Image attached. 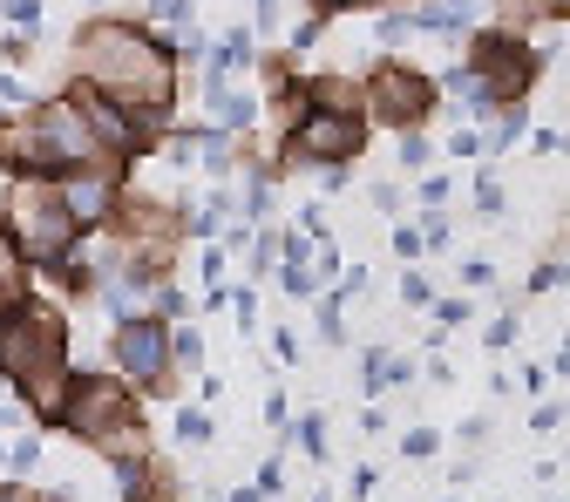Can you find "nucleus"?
I'll return each instance as SVG.
<instances>
[{
  "label": "nucleus",
  "instance_id": "nucleus-1",
  "mask_svg": "<svg viewBox=\"0 0 570 502\" xmlns=\"http://www.w3.org/2000/svg\"><path fill=\"white\" fill-rule=\"evenodd\" d=\"M68 76L76 89H96L109 96L116 109H129L142 129H170V109H177V55L164 48V35L150 21H89L68 48Z\"/></svg>",
  "mask_w": 570,
  "mask_h": 502
},
{
  "label": "nucleus",
  "instance_id": "nucleus-2",
  "mask_svg": "<svg viewBox=\"0 0 570 502\" xmlns=\"http://www.w3.org/2000/svg\"><path fill=\"white\" fill-rule=\"evenodd\" d=\"M68 319L48 306V299H14V306H0V387H14L41 427H55V407L68 394Z\"/></svg>",
  "mask_w": 570,
  "mask_h": 502
},
{
  "label": "nucleus",
  "instance_id": "nucleus-3",
  "mask_svg": "<svg viewBox=\"0 0 570 502\" xmlns=\"http://www.w3.org/2000/svg\"><path fill=\"white\" fill-rule=\"evenodd\" d=\"M55 427H68L82 449L116 462H142L150 455V421H142V394L122 387L116 374H68V394L55 407Z\"/></svg>",
  "mask_w": 570,
  "mask_h": 502
},
{
  "label": "nucleus",
  "instance_id": "nucleus-4",
  "mask_svg": "<svg viewBox=\"0 0 570 502\" xmlns=\"http://www.w3.org/2000/svg\"><path fill=\"white\" fill-rule=\"evenodd\" d=\"M0 232L14 238L28 272H55L68 258V245L82 238L76 225H68V210H61L48 177H8V190H0Z\"/></svg>",
  "mask_w": 570,
  "mask_h": 502
},
{
  "label": "nucleus",
  "instance_id": "nucleus-5",
  "mask_svg": "<svg viewBox=\"0 0 570 502\" xmlns=\"http://www.w3.org/2000/svg\"><path fill=\"white\" fill-rule=\"evenodd\" d=\"M367 150V116L361 109H320L306 102L278 136V157H272V177H293V170H333V164H361Z\"/></svg>",
  "mask_w": 570,
  "mask_h": 502
},
{
  "label": "nucleus",
  "instance_id": "nucleus-6",
  "mask_svg": "<svg viewBox=\"0 0 570 502\" xmlns=\"http://www.w3.org/2000/svg\"><path fill=\"white\" fill-rule=\"evenodd\" d=\"M435 76H421V68H407V61H394V55H381L374 61V76L361 82V116H367V129L381 122V129H428V116H435Z\"/></svg>",
  "mask_w": 570,
  "mask_h": 502
},
{
  "label": "nucleus",
  "instance_id": "nucleus-7",
  "mask_svg": "<svg viewBox=\"0 0 570 502\" xmlns=\"http://www.w3.org/2000/svg\"><path fill=\"white\" fill-rule=\"evenodd\" d=\"M109 374L136 394H177L170 367V326L164 319H122L109 326Z\"/></svg>",
  "mask_w": 570,
  "mask_h": 502
},
{
  "label": "nucleus",
  "instance_id": "nucleus-8",
  "mask_svg": "<svg viewBox=\"0 0 570 502\" xmlns=\"http://www.w3.org/2000/svg\"><path fill=\"white\" fill-rule=\"evenodd\" d=\"M48 184H55V197L68 210V225H76V232H102L122 210V197H129V164H82V170H61Z\"/></svg>",
  "mask_w": 570,
  "mask_h": 502
},
{
  "label": "nucleus",
  "instance_id": "nucleus-9",
  "mask_svg": "<svg viewBox=\"0 0 570 502\" xmlns=\"http://www.w3.org/2000/svg\"><path fill=\"white\" fill-rule=\"evenodd\" d=\"M258 89H245V82H204V122L210 129H225V136H245L252 122H258Z\"/></svg>",
  "mask_w": 570,
  "mask_h": 502
},
{
  "label": "nucleus",
  "instance_id": "nucleus-10",
  "mask_svg": "<svg viewBox=\"0 0 570 502\" xmlns=\"http://www.w3.org/2000/svg\"><path fill=\"white\" fill-rule=\"evenodd\" d=\"M469 210H475L482 225H503V218H510V184L495 177V164H482V170L469 177Z\"/></svg>",
  "mask_w": 570,
  "mask_h": 502
},
{
  "label": "nucleus",
  "instance_id": "nucleus-11",
  "mask_svg": "<svg viewBox=\"0 0 570 502\" xmlns=\"http://www.w3.org/2000/svg\"><path fill=\"white\" fill-rule=\"evenodd\" d=\"M285 442H293L299 455H313V462H326V449H333L326 407H293V427H285Z\"/></svg>",
  "mask_w": 570,
  "mask_h": 502
},
{
  "label": "nucleus",
  "instance_id": "nucleus-12",
  "mask_svg": "<svg viewBox=\"0 0 570 502\" xmlns=\"http://www.w3.org/2000/svg\"><path fill=\"white\" fill-rule=\"evenodd\" d=\"M170 435H177L184 449H210V442H218V414H210L204 401H177V414H170Z\"/></svg>",
  "mask_w": 570,
  "mask_h": 502
},
{
  "label": "nucleus",
  "instance_id": "nucleus-13",
  "mask_svg": "<svg viewBox=\"0 0 570 502\" xmlns=\"http://www.w3.org/2000/svg\"><path fill=\"white\" fill-rule=\"evenodd\" d=\"M170 367H177V381L210 367V361H204V326H197V319H170Z\"/></svg>",
  "mask_w": 570,
  "mask_h": 502
},
{
  "label": "nucleus",
  "instance_id": "nucleus-14",
  "mask_svg": "<svg viewBox=\"0 0 570 502\" xmlns=\"http://www.w3.org/2000/svg\"><path fill=\"white\" fill-rule=\"evenodd\" d=\"M28 285H35L28 258L14 252V238H8V232H0V306H14V299H28Z\"/></svg>",
  "mask_w": 570,
  "mask_h": 502
},
{
  "label": "nucleus",
  "instance_id": "nucleus-15",
  "mask_svg": "<svg viewBox=\"0 0 570 502\" xmlns=\"http://www.w3.org/2000/svg\"><path fill=\"white\" fill-rule=\"evenodd\" d=\"M306 306H313V326H320V339H326V346H346V299L333 293V285H320V293H313Z\"/></svg>",
  "mask_w": 570,
  "mask_h": 502
},
{
  "label": "nucleus",
  "instance_id": "nucleus-16",
  "mask_svg": "<svg viewBox=\"0 0 570 502\" xmlns=\"http://www.w3.org/2000/svg\"><path fill=\"white\" fill-rule=\"evenodd\" d=\"M407 197H414V210H449V204H455V170H442V164L421 170Z\"/></svg>",
  "mask_w": 570,
  "mask_h": 502
},
{
  "label": "nucleus",
  "instance_id": "nucleus-17",
  "mask_svg": "<svg viewBox=\"0 0 570 502\" xmlns=\"http://www.w3.org/2000/svg\"><path fill=\"white\" fill-rule=\"evenodd\" d=\"M550 293H563V238H557L550 258H537L530 278H523V299H550Z\"/></svg>",
  "mask_w": 570,
  "mask_h": 502
},
{
  "label": "nucleus",
  "instance_id": "nucleus-18",
  "mask_svg": "<svg viewBox=\"0 0 570 502\" xmlns=\"http://www.w3.org/2000/svg\"><path fill=\"white\" fill-rule=\"evenodd\" d=\"M414 225H421V252L428 258H442L455 245V218H449V210H414Z\"/></svg>",
  "mask_w": 570,
  "mask_h": 502
},
{
  "label": "nucleus",
  "instance_id": "nucleus-19",
  "mask_svg": "<svg viewBox=\"0 0 570 502\" xmlns=\"http://www.w3.org/2000/svg\"><path fill=\"white\" fill-rule=\"evenodd\" d=\"M394 157H401V170H435V136L428 129H401V142H394Z\"/></svg>",
  "mask_w": 570,
  "mask_h": 502
},
{
  "label": "nucleus",
  "instance_id": "nucleus-20",
  "mask_svg": "<svg viewBox=\"0 0 570 502\" xmlns=\"http://www.w3.org/2000/svg\"><path fill=\"white\" fill-rule=\"evenodd\" d=\"M225 313L238 319L245 339H258V278H238V285H232V306H225Z\"/></svg>",
  "mask_w": 570,
  "mask_h": 502
},
{
  "label": "nucleus",
  "instance_id": "nucleus-21",
  "mask_svg": "<svg viewBox=\"0 0 570 502\" xmlns=\"http://www.w3.org/2000/svg\"><path fill=\"white\" fill-rule=\"evenodd\" d=\"M41 455H48L41 435H14V442H8V482H28V475L41 469Z\"/></svg>",
  "mask_w": 570,
  "mask_h": 502
},
{
  "label": "nucleus",
  "instance_id": "nucleus-22",
  "mask_svg": "<svg viewBox=\"0 0 570 502\" xmlns=\"http://www.w3.org/2000/svg\"><path fill=\"white\" fill-rule=\"evenodd\" d=\"M428 313H435V333H455V326L475 319V299H469V293H449V299H435Z\"/></svg>",
  "mask_w": 570,
  "mask_h": 502
},
{
  "label": "nucleus",
  "instance_id": "nucleus-23",
  "mask_svg": "<svg viewBox=\"0 0 570 502\" xmlns=\"http://www.w3.org/2000/svg\"><path fill=\"white\" fill-rule=\"evenodd\" d=\"M517 333H523V306H503V313L489 319V333H482V339H489V353H510V346H517Z\"/></svg>",
  "mask_w": 570,
  "mask_h": 502
},
{
  "label": "nucleus",
  "instance_id": "nucleus-24",
  "mask_svg": "<svg viewBox=\"0 0 570 502\" xmlns=\"http://www.w3.org/2000/svg\"><path fill=\"white\" fill-rule=\"evenodd\" d=\"M401 306H407V313H428V306H435V285H428V272H421V265H407V272H401Z\"/></svg>",
  "mask_w": 570,
  "mask_h": 502
},
{
  "label": "nucleus",
  "instance_id": "nucleus-25",
  "mask_svg": "<svg viewBox=\"0 0 570 502\" xmlns=\"http://www.w3.org/2000/svg\"><path fill=\"white\" fill-rule=\"evenodd\" d=\"M374 41H381V48H401V41H407V0H394V8L374 14Z\"/></svg>",
  "mask_w": 570,
  "mask_h": 502
},
{
  "label": "nucleus",
  "instance_id": "nucleus-26",
  "mask_svg": "<svg viewBox=\"0 0 570 502\" xmlns=\"http://www.w3.org/2000/svg\"><path fill=\"white\" fill-rule=\"evenodd\" d=\"M272 278H278L285 299H313V293H320V278H313L306 265H272Z\"/></svg>",
  "mask_w": 570,
  "mask_h": 502
},
{
  "label": "nucleus",
  "instance_id": "nucleus-27",
  "mask_svg": "<svg viewBox=\"0 0 570 502\" xmlns=\"http://www.w3.org/2000/svg\"><path fill=\"white\" fill-rule=\"evenodd\" d=\"M563 414H570V407H563V394L537 401V407H530V435H537V442H543V435H563Z\"/></svg>",
  "mask_w": 570,
  "mask_h": 502
},
{
  "label": "nucleus",
  "instance_id": "nucleus-28",
  "mask_svg": "<svg viewBox=\"0 0 570 502\" xmlns=\"http://www.w3.org/2000/svg\"><path fill=\"white\" fill-rule=\"evenodd\" d=\"M157 319L170 326V319H190V293H184V278H164L157 285Z\"/></svg>",
  "mask_w": 570,
  "mask_h": 502
},
{
  "label": "nucleus",
  "instance_id": "nucleus-29",
  "mask_svg": "<svg viewBox=\"0 0 570 502\" xmlns=\"http://www.w3.org/2000/svg\"><path fill=\"white\" fill-rule=\"evenodd\" d=\"M455 278H462V293H495V258H462Z\"/></svg>",
  "mask_w": 570,
  "mask_h": 502
},
{
  "label": "nucleus",
  "instance_id": "nucleus-30",
  "mask_svg": "<svg viewBox=\"0 0 570 502\" xmlns=\"http://www.w3.org/2000/svg\"><path fill=\"white\" fill-rule=\"evenodd\" d=\"M407 381H421V353H387V367H381V387L394 394V387H407Z\"/></svg>",
  "mask_w": 570,
  "mask_h": 502
},
{
  "label": "nucleus",
  "instance_id": "nucleus-31",
  "mask_svg": "<svg viewBox=\"0 0 570 502\" xmlns=\"http://www.w3.org/2000/svg\"><path fill=\"white\" fill-rule=\"evenodd\" d=\"M401 455H407V462L442 455V427H407V435H401Z\"/></svg>",
  "mask_w": 570,
  "mask_h": 502
},
{
  "label": "nucleus",
  "instance_id": "nucleus-32",
  "mask_svg": "<svg viewBox=\"0 0 570 502\" xmlns=\"http://www.w3.org/2000/svg\"><path fill=\"white\" fill-rule=\"evenodd\" d=\"M0 21H8L14 35H35L41 28V0H0Z\"/></svg>",
  "mask_w": 570,
  "mask_h": 502
},
{
  "label": "nucleus",
  "instance_id": "nucleus-33",
  "mask_svg": "<svg viewBox=\"0 0 570 502\" xmlns=\"http://www.w3.org/2000/svg\"><path fill=\"white\" fill-rule=\"evenodd\" d=\"M394 258H401V265H421V258H428V252H421V225H414V218H394Z\"/></svg>",
  "mask_w": 570,
  "mask_h": 502
},
{
  "label": "nucleus",
  "instance_id": "nucleus-34",
  "mask_svg": "<svg viewBox=\"0 0 570 502\" xmlns=\"http://www.w3.org/2000/svg\"><path fill=\"white\" fill-rule=\"evenodd\" d=\"M367 204L381 210L387 225H394V218H407V190H401V184H374V190H367Z\"/></svg>",
  "mask_w": 570,
  "mask_h": 502
},
{
  "label": "nucleus",
  "instance_id": "nucleus-35",
  "mask_svg": "<svg viewBox=\"0 0 570 502\" xmlns=\"http://www.w3.org/2000/svg\"><path fill=\"white\" fill-rule=\"evenodd\" d=\"M265 427H272V435H285V427H293V394H285L278 381H272V394H265Z\"/></svg>",
  "mask_w": 570,
  "mask_h": 502
},
{
  "label": "nucleus",
  "instance_id": "nucleus-36",
  "mask_svg": "<svg viewBox=\"0 0 570 502\" xmlns=\"http://www.w3.org/2000/svg\"><path fill=\"white\" fill-rule=\"evenodd\" d=\"M442 150H449L455 164H482V129H469V122H462V129L442 142Z\"/></svg>",
  "mask_w": 570,
  "mask_h": 502
},
{
  "label": "nucleus",
  "instance_id": "nucleus-37",
  "mask_svg": "<svg viewBox=\"0 0 570 502\" xmlns=\"http://www.w3.org/2000/svg\"><path fill=\"white\" fill-rule=\"evenodd\" d=\"M530 150H537V164H557V157H563V122L530 129Z\"/></svg>",
  "mask_w": 570,
  "mask_h": 502
},
{
  "label": "nucleus",
  "instance_id": "nucleus-38",
  "mask_svg": "<svg viewBox=\"0 0 570 502\" xmlns=\"http://www.w3.org/2000/svg\"><path fill=\"white\" fill-rule=\"evenodd\" d=\"M293 232H306L313 245H320V238H333V218H326V204H320V197H313V204L299 210V225H293Z\"/></svg>",
  "mask_w": 570,
  "mask_h": 502
},
{
  "label": "nucleus",
  "instance_id": "nucleus-39",
  "mask_svg": "<svg viewBox=\"0 0 570 502\" xmlns=\"http://www.w3.org/2000/svg\"><path fill=\"white\" fill-rule=\"evenodd\" d=\"M225 265H232V252H218V245H197V278H204V285H218V278H225Z\"/></svg>",
  "mask_w": 570,
  "mask_h": 502
},
{
  "label": "nucleus",
  "instance_id": "nucleus-40",
  "mask_svg": "<svg viewBox=\"0 0 570 502\" xmlns=\"http://www.w3.org/2000/svg\"><path fill=\"white\" fill-rule=\"evenodd\" d=\"M0 502H76V495H68V489L41 495V489H28V482H0Z\"/></svg>",
  "mask_w": 570,
  "mask_h": 502
},
{
  "label": "nucleus",
  "instance_id": "nucleus-41",
  "mask_svg": "<svg viewBox=\"0 0 570 502\" xmlns=\"http://www.w3.org/2000/svg\"><path fill=\"white\" fill-rule=\"evenodd\" d=\"M278 14L285 0H252V35H278Z\"/></svg>",
  "mask_w": 570,
  "mask_h": 502
},
{
  "label": "nucleus",
  "instance_id": "nucleus-42",
  "mask_svg": "<svg viewBox=\"0 0 570 502\" xmlns=\"http://www.w3.org/2000/svg\"><path fill=\"white\" fill-rule=\"evenodd\" d=\"M272 353H278L285 367H299V353H306V346H299V333H293V326H272Z\"/></svg>",
  "mask_w": 570,
  "mask_h": 502
},
{
  "label": "nucleus",
  "instance_id": "nucleus-43",
  "mask_svg": "<svg viewBox=\"0 0 570 502\" xmlns=\"http://www.w3.org/2000/svg\"><path fill=\"white\" fill-rule=\"evenodd\" d=\"M232 306V278H218V285H204V293H197V306L190 313H225Z\"/></svg>",
  "mask_w": 570,
  "mask_h": 502
},
{
  "label": "nucleus",
  "instance_id": "nucleus-44",
  "mask_svg": "<svg viewBox=\"0 0 570 502\" xmlns=\"http://www.w3.org/2000/svg\"><path fill=\"white\" fill-rule=\"evenodd\" d=\"M374 489H381V469H374V462H361V469H353V482H346V495H353V502H367Z\"/></svg>",
  "mask_w": 570,
  "mask_h": 502
},
{
  "label": "nucleus",
  "instance_id": "nucleus-45",
  "mask_svg": "<svg viewBox=\"0 0 570 502\" xmlns=\"http://www.w3.org/2000/svg\"><path fill=\"white\" fill-rule=\"evenodd\" d=\"M455 442H462V449H482V442H489V414H469V421L455 427Z\"/></svg>",
  "mask_w": 570,
  "mask_h": 502
},
{
  "label": "nucleus",
  "instance_id": "nucleus-46",
  "mask_svg": "<svg viewBox=\"0 0 570 502\" xmlns=\"http://www.w3.org/2000/svg\"><path fill=\"white\" fill-rule=\"evenodd\" d=\"M361 435H387V414H381V401H361Z\"/></svg>",
  "mask_w": 570,
  "mask_h": 502
},
{
  "label": "nucleus",
  "instance_id": "nucleus-47",
  "mask_svg": "<svg viewBox=\"0 0 570 502\" xmlns=\"http://www.w3.org/2000/svg\"><path fill=\"white\" fill-rule=\"evenodd\" d=\"M543 381H550V367H543V361H530V367H523V394H530V401H543Z\"/></svg>",
  "mask_w": 570,
  "mask_h": 502
},
{
  "label": "nucleus",
  "instance_id": "nucleus-48",
  "mask_svg": "<svg viewBox=\"0 0 570 502\" xmlns=\"http://www.w3.org/2000/svg\"><path fill=\"white\" fill-rule=\"evenodd\" d=\"M475 475H482V462H475V455H469V462H455V469H449V489H469V482H475Z\"/></svg>",
  "mask_w": 570,
  "mask_h": 502
},
{
  "label": "nucleus",
  "instance_id": "nucleus-49",
  "mask_svg": "<svg viewBox=\"0 0 570 502\" xmlns=\"http://www.w3.org/2000/svg\"><path fill=\"white\" fill-rule=\"evenodd\" d=\"M346 8H367V0H313V14H320V21H333V14H346Z\"/></svg>",
  "mask_w": 570,
  "mask_h": 502
},
{
  "label": "nucleus",
  "instance_id": "nucleus-50",
  "mask_svg": "<svg viewBox=\"0 0 570 502\" xmlns=\"http://www.w3.org/2000/svg\"><path fill=\"white\" fill-rule=\"evenodd\" d=\"M225 502H258V489H232V495H225Z\"/></svg>",
  "mask_w": 570,
  "mask_h": 502
},
{
  "label": "nucleus",
  "instance_id": "nucleus-51",
  "mask_svg": "<svg viewBox=\"0 0 570 502\" xmlns=\"http://www.w3.org/2000/svg\"><path fill=\"white\" fill-rule=\"evenodd\" d=\"M537 8H543V0H537ZM550 21H563V0H550Z\"/></svg>",
  "mask_w": 570,
  "mask_h": 502
},
{
  "label": "nucleus",
  "instance_id": "nucleus-52",
  "mask_svg": "<svg viewBox=\"0 0 570 502\" xmlns=\"http://www.w3.org/2000/svg\"><path fill=\"white\" fill-rule=\"evenodd\" d=\"M0 482H8V442H0Z\"/></svg>",
  "mask_w": 570,
  "mask_h": 502
},
{
  "label": "nucleus",
  "instance_id": "nucleus-53",
  "mask_svg": "<svg viewBox=\"0 0 570 502\" xmlns=\"http://www.w3.org/2000/svg\"><path fill=\"white\" fill-rule=\"evenodd\" d=\"M82 8H89V14H102V8H109V0H82Z\"/></svg>",
  "mask_w": 570,
  "mask_h": 502
},
{
  "label": "nucleus",
  "instance_id": "nucleus-54",
  "mask_svg": "<svg viewBox=\"0 0 570 502\" xmlns=\"http://www.w3.org/2000/svg\"><path fill=\"white\" fill-rule=\"evenodd\" d=\"M442 502H462V489H449V495H442Z\"/></svg>",
  "mask_w": 570,
  "mask_h": 502
},
{
  "label": "nucleus",
  "instance_id": "nucleus-55",
  "mask_svg": "<svg viewBox=\"0 0 570 502\" xmlns=\"http://www.w3.org/2000/svg\"><path fill=\"white\" fill-rule=\"evenodd\" d=\"M306 502H326V489H313V495H306Z\"/></svg>",
  "mask_w": 570,
  "mask_h": 502
},
{
  "label": "nucleus",
  "instance_id": "nucleus-56",
  "mask_svg": "<svg viewBox=\"0 0 570 502\" xmlns=\"http://www.w3.org/2000/svg\"><path fill=\"white\" fill-rule=\"evenodd\" d=\"M142 8H157V0H142Z\"/></svg>",
  "mask_w": 570,
  "mask_h": 502
},
{
  "label": "nucleus",
  "instance_id": "nucleus-57",
  "mask_svg": "<svg viewBox=\"0 0 570 502\" xmlns=\"http://www.w3.org/2000/svg\"><path fill=\"white\" fill-rule=\"evenodd\" d=\"M550 502H563V495H550Z\"/></svg>",
  "mask_w": 570,
  "mask_h": 502
}]
</instances>
